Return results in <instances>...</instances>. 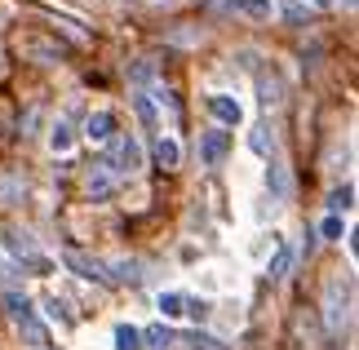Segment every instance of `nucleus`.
Segmentation results:
<instances>
[{"label": "nucleus", "instance_id": "7", "mask_svg": "<svg viewBox=\"0 0 359 350\" xmlns=\"http://www.w3.org/2000/svg\"><path fill=\"white\" fill-rule=\"evenodd\" d=\"M226 151H231V133L209 129V133L200 137V160H204V164H222V160H226Z\"/></svg>", "mask_w": 359, "mask_h": 350}, {"label": "nucleus", "instance_id": "29", "mask_svg": "<svg viewBox=\"0 0 359 350\" xmlns=\"http://www.w3.org/2000/svg\"><path fill=\"white\" fill-rule=\"evenodd\" d=\"M315 5H320V9H333V5H341V0H315ZM346 5H351V0H346Z\"/></svg>", "mask_w": 359, "mask_h": 350}, {"label": "nucleus", "instance_id": "24", "mask_svg": "<svg viewBox=\"0 0 359 350\" xmlns=\"http://www.w3.org/2000/svg\"><path fill=\"white\" fill-rule=\"evenodd\" d=\"M129 80H133V89H147L151 80H156V67H151V62H133L129 67Z\"/></svg>", "mask_w": 359, "mask_h": 350}, {"label": "nucleus", "instance_id": "18", "mask_svg": "<svg viewBox=\"0 0 359 350\" xmlns=\"http://www.w3.org/2000/svg\"><path fill=\"white\" fill-rule=\"evenodd\" d=\"M133 111H137V120H142V124H156V97H151L147 89L133 93Z\"/></svg>", "mask_w": 359, "mask_h": 350}, {"label": "nucleus", "instance_id": "1", "mask_svg": "<svg viewBox=\"0 0 359 350\" xmlns=\"http://www.w3.org/2000/svg\"><path fill=\"white\" fill-rule=\"evenodd\" d=\"M324 324L328 332H341L351 324V279L346 275H333L324 284Z\"/></svg>", "mask_w": 359, "mask_h": 350}, {"label": "nucleus", "instance_id": "17", "mask_svg": "<svg viewBox=\"0 0 359 350\" xmlns=\"http://www.w3.org/2000/svg\"><path fill=\"white\" fill-rule=\"evenodd\" d=\"M248 147H253L262 160H275V137H271V129H253V133H248Z\"/></svg>", "mask_w": 359, "mask_h": 350}, {"label": "nucleus", "instance_id": "10", "mask_svg": "<svg viewBox=\"0 0 359 350\" xmlns=\"http://www.w3.org/2000/svg\"><path fill=\"white\" fill-rule=\"evenodd\" d=\"M177 342V332L169 328V324H151V328H142V350H169Z\"/></svg>", "mask_w": 359, "mask_h": 350}, {"label": "nucleus", "instance_id": "14", "mask_svg": "<svg viewBox=\"0 0 359 350\" xmlns=\"http://www.w3.org/2000/svg\"><path fill=\"white\" fill-rule=\"evenodd\" d=\"M351 204H355V187H351V182H341V187H333V191H328V213H351Z\"/></svg>", "mask_w": 359, "mask_h": 350}, {"label": "nucleus", "instance_id": "22", "mask_svg": "<svg viewBox=\"0 0 359 350\" xmlns=\"http://www.w3.org/2000/svg\"><path fill=\"white\" fill-rule=\"evenodd\" d=\"M5 244H9L18 257H32V253H36V240H32V235H22V231H9V235H5Z\"/></svg>", "mask_w": 359, "mask_h": 350}, {"label": "nucleus", "instance_id": "28", "mask_svg": "<svg viewBox=\"0 0 359 350\" xmlns=\"http://www.w3.org/2000/svg\"><path fill=\"white\" fill-rule=\"evenodd\" d=\"M182 315H191V319H200V324H204V319H209V302H187Z\"/></svg>", "mask_w": 359, "mask_h": 350}, {"label": "nucleus", "instance_id": "5", "mask_svg": "<svg viewBox=\"0 0 359 350\" xmlns=\"http://www.w3.org/2000/svg\"><path fill=\"white\" fill-rule=\"evenodd\" d=\"M116 169V177L120 173H137L142 169V147H137V137L129 133V137H120V147H116V160H107Z\"/></svg>", "mask_w": 359, "mask_h": 350}, {"label": "nucleus", "instance_id": "20", "mask_svg": "<svg viewBox=\"0 0 359 350\" xmlns=\"http://www.w3.org/2000/svg\"><path fill=\"white\" fill-rule=\"evenodd\" d=\"M266 187L275 191V200H284V195H288V173H284V164H280V160H271V173H266Z\"/></svg>", "mask_w": 359, "mask_h": 350}, {"label": "nucleus", "instance_id": "9", "mask_svg": "<svg viewBox=\"0 0 359 350\" xmlns=\"http://www.w3.org/2000/svg\"><path fill=\"white\" fill-rule=\"evenodd\" d=\"M0 302H5V311H9L13 324H22V319H32V315H36V311H32V297H27V292H18V288H9Z\"/></svg>", "mask_w": 359, "mask_h": 350}, {"label": "nucleus", "instance_id": "27", "mask_svg": "<svg viewBox=\"0 0 359 350\" xmlns=\"http://www.w3.org/2000/svg\"><path fill=\"white\" fill-rule=\"evenodd\" d=\"M341 231H346V222H341L337 213H328V217L320 222V235H324V240H341Z\"/></svg>", "mask_w": 359, "mask_h": 350}, {"label": "nucleus", "instance_id": "3", "mask_svg": "<svg viewBox=\"0 0 359 350\" xmlns=\"http://www.w3.org/2000/svg\"><path fill=\"white\" fill-rule=\"evenodd\" d=\"M204 107H209V116L217 124H226V129H236V124H244V102L231 93H209L204 97Z\"/></svg>", "mask_w": 359, "mask_h": 350}, {"label": "nucleus", "instance_id": "12", "mask_svg": "<svg viewBox=\"0 0 359 350\" xmlns=\"http://www.w3.org/2000/svg\"><path fill=\"white\" fill-rule=\"evenodd\" d=\"M18 332H22V342L32 346V350H49V332H45V324H40L36 315H32V319H22Z\"/></svg>", "mask_w": 359, "mask_h": 350}, {"label": "nucleus", "instance_id": "13", "mask_svg": "<svg viewBox=\"0 0 359 350\" xmlns=\"http://www.w3.org/2000/svg\"><path fill=\"white\" fill-rule=\"evenodd\" d=\"M72 142H76V133H72V120H53V129H49V147L58 151V156H67V151H72Z\"/></svg>", "mask_w": 359, "mask_h": 350}, {"label": "nucleus", "instance_id": "26", "mask_svg": "<svg viewBox=\"0 0 359 350\" xmlns=\"http://www.w3.org/2000/svg\"><path fill=\"white\" fill-rule=\"evenodd\" d=\"M236 9H244L248 18H271V0H236Z\"/></svg>", "mask_w": 359, "mask_h": 350}, {"label": "nucleus", "instance_id": "16", "mask_svg": "<svg viewBox=\"0 0 359 350\" xmlns=\"http://www.w3.org/2000/svg\"><path fill=\"white\" fill-rule=\"evenodd\" d=\"M116 350H142V328L116 324Z\"/></svg>", "mask_w": 359, "mask_h": 350}, {"label": "nucleus", "instance_id": "21", "mask_svg": "<svg viewBox=\"0 0 359 350\" xmlns=\"http://www.w3.org/2000/svg\"><path fill=\"white\" fill-rule=\"evenodd\" d=\"M182 311H187V297H182V292H160V315L164 319H177Z\"/></svg>", "mask_w": 359, "mask_h": 350}, {"label": "nucleus", "instance_id": "25", "mask_svg": "<svg viewBox=\"0 0 359 350\" xmlns=\"http://www.w3.org/2000/svg\"><path fill=\"white\" fill-rule=\"evenodd\" d=\"M45 311H49L53 319H58V324H67V328H72V324H76V315H72V311H67V302H62V297H45Z\"/></svg>", "mask_w": 359, "mask_h": 350}, {"label": "nucleus", "instance_id": "11", "mask_svg": "<svg viewBox=\"0 0 359 350\" xmlns=\"http://www.w3.org/2000/svg\"><path fill=\"white\" fill-rule=\"evenodd\" d=\"M156 164H160V169H177V164H182V147H177L173 142V137H156Z\"/></svg>", "mask_w": 359, "mask_h": 350}, {"label": "nucleus", "instance_id": "23", "mask_svg": "<svg viewBox=\"0 0 359 350\" xmlns=\"http://www.w3.org/2000/svg\"><path fill=\"white\" fill-rule=\"evenodd\" d=\"M257 89H262V107L280 102V80H275V76H257Z\"/></svg>", "mask_w": 359, "mask_h": 350}, {"label": "nucleus", "instance_id": "4", "mask_svg": "<svg viewBox=\"0 0 359 350\" xmlns=\"http://www.w3.org/2000/svg\"><path fill=\"white\" fill-rule=\"evenodd\" d=\"M111 191H116V169L107 160L93 164V169L85 173V195H89V200H107Z\"/></svg>", "mask_w": 359, "mask_h": 350}, {"label": "nucleus", "instance_id": "15", "mask_svg": "<svg viewBox=\"0 0 359 350\" xmlns=\"http://www.w3.org/2000/svg\"><path fill=\"white\" fill-rule=\"evenodd\" d=\"M288 271H293V248H280V253L271 257V266H266L271 284H284V279H288Z\"/></svg>", "mask_w": 359, "mask_h": 350}, {"label": "nucleus", "instance_id": "2", "mask_svg": "<svg viewBox=\"0 0 359 350\" xmlns=\"http://www.w3.org/2000/svg\"><path fill=\"white\" fill-rule=\"evenodd\" d=\"M62 266H67V271H76L80 279H98V284H111V275H107V262H102V257H89V253H80V248H67V253H62Z\"/></svg>", "mask_w": 359, "mask_h": 350}, {"label": "nucleus", "instance_id": "6", "mask_svg": "<svg viewBox=\"0 0 359 350\" xmlns=\"http://www.w3.org/2000/svg\"><path fill=\"white\" fill-rule=\"evenodd\" d=\"M147 271V262H137V257H116V262H107V275H111V284H142V275Z\"/></svg>", "mask_w": 359, "mask_h": 350}, {"label": "nucleus", "instance_id": "8", "mask_svg": "<svg viewBox=\"0 0 359 350\" xmlns=\"http://www.w3.org/2000/svg\"><path fill=\"white\" fill-rule=\"evenodd\" d=\"M85 137L89 142H111L116 137V116L111 111H93V116L85 120Z\"/></svg>", "mask_w": 359, "mask_h": 350}, {"label": "nucleus", "instance_id": "19", "mask_svg": "<svg viewBox=\"0 0 359 350\" xmlns=\"http://www.w3.org/2000/svg\"><path fill=\"white\" fill-rule=\"evenodd\" d=\"M182 342H187V350H231L226 342H217V337H209V332H200V328H196V332H187Z\"/></svg>", "mask_w": 359, "mask_h": 350}]
</instances>
